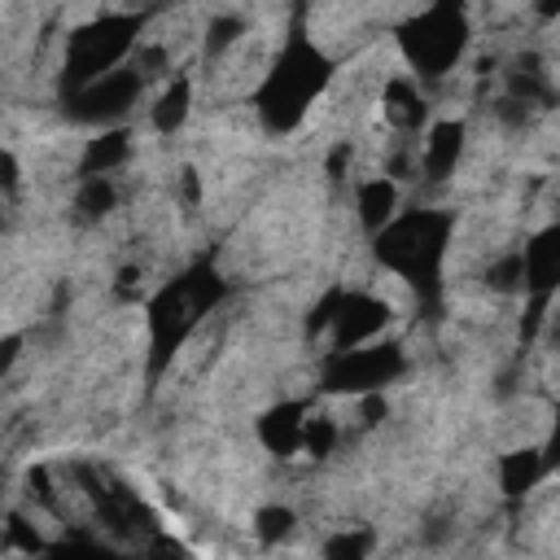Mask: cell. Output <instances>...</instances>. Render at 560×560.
Listing matches in <instances>:
<instances>
[{"label": "cell", "mask_w": 560, "mask_h": 560, "mask_svg": "<svg viewBox=\"0 0 560 560\" xmlns=\"http://www.w3.org/2000/svg\"><path fill=\"white\" fill-rule=\"evenodd\" d=\"M534 9H538L542 18H556V13H560V0H534Z\"/></svg>", "instance_id": "obj_19"}, {"label": "cell", "mask_w": 560, "mask_h": 560, "mask_svg": "<svg viewBox=\"0 0 560 560\" xmlns=\"http://www.w3.org/2000/svg\"><path fill=\"white\" fill-rule=\"evenodd\" d=\"M131 153V144H127V131H101L92 144H88V153H83V175H109L122 158Z\"/></svg>", "instance_id": "obj_13"}, {"label": "cell", "mask_w": 560, "mask_h": 560, "mask_svg": "<svg viewBox=\"0 0 560 560\" xmlns=\"http://www.w3.org/2000/svg\"><path fill=\"white\" fill-rule=\"evenodd\" d=\"M394 201H398V192H394L389 179H368V184H359V223H363L368 232H381V228L394 219Z\"/></svg>", "instance_id": "obj_12"}, {"label": "cell", "mask_w": 560, "mask_h": 560, "mask_svg": "<svg viewBox=\"0 0 560 560\" xmlns=\"http://www.w3.org/2000/svg\"><path fill=\"white\" fill-rule=\"evenodd\" d=\"M332 442H337V429H332V420H324V416H315V420H306V433H302V446H306L311 455H328V451H332Z\"/></svg>", "instance_id": "obj_16"}, {"label": "cell", "mask_w": 560, "mask_h": 560, "mask_svg": "<svg viewBox=\"0 0 560 560\" xmlns=\"http://www.w3.org/2000/svg\"><path fill=\"white\" fill-rule=\"evenodd\" d=\"M542 468H547L542 451H512V455H503V464H499L503 490H508V494H525V490L538 481Z\"/></svg>", "instance_id": "obj_14"}, {"label": "cell", "mask_w": 560, "mask_h": 560, "mask_svg": "<svg viewBox=\"0 0 560 560\" xmlns=\"http://www.w3.org/2000/svg\"><path fill=\"white\" fill-rule=\"evenodd\" d=\"M136 31H140V18L136 13H105L88 26H79L66 44V66H61V92H79L83 83L109 74L122 66V57L131 52L136 44Z\"/></svg>", "instance_id": "obj_4"}, {"label": "cell", "mask_w": 560, "mask_h": 560, "mask_svg": "<svg viewBox=\"0 0 560 560\" xmlns=\"http://www.w3.org/2000/svg\"><path fill=\"white\" fill-rule=\"evenodd\" d=\"M306 433V407L302 402H280L258 420V438L271 455H293Z\"/></svg>", "instance_id": "obj_10"}, {"label": "cell", "mask_w": 560, "mask_h": 560, "mask_svg": "<svg viewBox=\"0 0 560 560\" xmlns=\"http://www.w3.org/2000/svg\"><path fill=\"white\" fill-rule=\"evenodd\" d=\"M402 372V350L394 341L385 346H350V350H332L328 363H324V389H337V394H372V389H385L394 376Z\"/></svg>", "instance_id": "obj_6"}, {"label": "cell", "mask_w": 560, "mask_h": 560, "mask_svg": "<svg viewBox=\"0 0 560 560\" xmlns=\"http://www.w3.org/2000/svg\"><path fill=\"white\" fill-rule=\"evenodd\" d=\"M398 44H402V52H407V61H411L416 74L442 79V74L459 61V52H464V44H468L464 9H459L455 0H442V4L424 9L420 18H411V22L398 31Z\"/></svg>", "instance_id": "obj_5"}, {"label": "cell", "mask_w": 560, "mask_h": 560, "mask_svg": "<svg viewBox=\"0 0 560 560\" xmlns=\"http://www.w3.org/2000/svg\"><path fill=\"white\" fill-rule=\"evenodd\" d=\"M525 293H529V328L542 319L547 298L560 289V223H551L547 232H538L525 245Z\"/></svg>", "instance_id": "obj_8"}, {"label": "cell", "mask_w": 560, "mask_h": 560, "mask_svg": "<svg viewBox=\"0 0 560 560\" xmlns=\"http://www.w3.org/2000/svg\"><path fill=\"white\" fill-rule=\"evenodd\" d=\"M223 298V280L210 262L184 271L179 280H171L166 289H158V298L149 302V368L162 372L179 350L184 341L192 337V328L201 324V315H210V306H219Z\"/></svg>", "instance_id": "obj_3"}, {"label": "cell", "mask_w": 560, "mask_h": 560, "mask_svg": "<svg viewBox=\"0 0 560 560\" xmlns=\"http://www.w3.org/2000/svg\"><path fill=\"white\" fill-rule=\"evenodd\" d=\"M144 70L140 66H118L92 83H83L79 92L66 96V114L74 122H118L144 92Z\"/></svg>", "instance_id": "obj_7"}, {"label": "cell", "mask_w": 560, "mask_h": 560, "mask_svg": "<svg viewBox=\"0 0 560 560\" xmlns=\"http://www.w3.org/2000/svg\"><path fill=\"white\" fill-rule=\"evenodd\" d=\"M451 228H455V219L442 210H411L402 219H389L376 232V258L394 276H402L420 298H438Z\"/></svg>", "instance_id": "obj_2"}, {"label": "cell", "mask_w": 560, "mask_h": 560, "mask_svg": "<svg viewBox=\"0 0 560 560\" xmlns=\"http://www.w3.org/2000/svg\"><path fill=\"white\" fill-rule=\"evenodd\" d=\"M293 529V512L289 508H262L258 512V534L271 542V538H284Z\"/></svg>", "instance_id": "obj_17"}, {"label": "cell", "mask_w": 560, "mask_h": 560, "mask_svg": "<svg viewBox=\"0 0 560 560\" xmlns=\"http://www.w3.org/2000/svg\"><path fill=\"white\" fill-rule=\"evenodd\" d=\"M542 459H547V468H551V464H560V411H556V429H551V442H547Z\"/></svg>", "instance_id": "obj_18"}, {"label": "cell", "mask_w": 560, "mask_h": 560, "mask_svg": "<svg viewBox=\"0 0 560 560\" xmlns=\"http://www.w3.org/2000/svg\"><path fill=\"white\" fill-rule=\"evenodd\" d=\"M389 324V302L372 298V293H346L337 298V311H332V350H350V346H363L372 341L381 328Z\"/></svg>", "instance_id": "obj_9"}, {"label": "cell", "mask_w": 560, "mask_h": 560, "mask_svg": "<svg viewBox=\"0 0 560 560\" xmlns=\"http://www.w3.org/2000/svg\"><path fill=\"white\" fill-rule=\"evenodd\" d=\"M188 105H192V83H188V79H175V83L162 92V101L153 105V127H158V131H175V127L188 118Z\"/></svg>", "instance_id": "obj_15"}, {"label": "cell", "mask_w": 560, "mask_h": 560, "mask_svg": "<svg viewBox=\"0 0 560 560\" xmlns=\"http://www.w3.org/2000/svg\"><path fill=\"white\" fill-rule=\"evenodd\" d=\"M459 149H464V127L459 122H438L424 140V153H420V166L429 179H446L459 162Z\"/></svg>", "instance_id": "obj_11"}, {"label": "cell", "mask_w": 560, "mask_h": 560, "mask_svg": "<svg viewBox=\"0 0 560 560\" xmlns=\"http://www.w3.org/2000/svg\"><path fill=\"white\" fill-rule=\"evenodd\" d=\"M328 79H332V61H328L302 31H293V35L284 39L276 66L262 74L258 96H254V101H258V114H262V122H267V131H293V127L306 118L311 101L328 88Z\"/></svg>", "instance_id": "obj_1"}]
</instances>
